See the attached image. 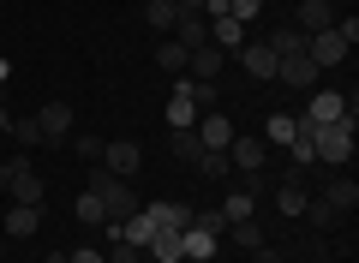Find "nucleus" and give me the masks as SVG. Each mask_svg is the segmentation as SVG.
Returning a JSON list of instances; mask_svg holds the SVG:
<instances>
[{
	"mask_svg": "<svg viewBox=\"0 0 359 263\" xmlns=\"http://www.w3.org/2000/svg\"><path fill=\"white\" fill-rule=\"evenodd\" d=\"M359 42V18L347 13V18H335L330 30H318V36H306V54H311V66L318 72H330V66H341L347 60V48Z\"/></svg>",
	"mask_w": 359,
	"mask_h": 263,
	"instance_id": "f257e3e1",
	"label": "nucleus"
},
{
	"mask_svg": "<svg viewBox=\"0 0 359 263\" xmlns=\"http://www.w3.org/2000/svg\"><path fill=\"white\" fill-rule=\"evenodd\" d=\"M84 191H96L102 198V210H108V222H126L132 210H144V198H138V186L132 180H120V174H108L102 162H96V174H90V186Z\"/></svg>",
	"mask_w": 359,
	"mask_h": 263,
	"instance_id": "f03ea898",
	"label": "nucleus"
},
{
	"mask_svg": "<svg viewBox=\"0 0 359 263\" xmlns=\"http://www.w3.org/2000/svg\"><path fill=\"white\" fill-rule=\"evenodd\" d=\"M311 150H318L323 168H347L353 162V114L335 126H311Z\"/></svg>",
	"mask_w": 359,
	"mask_h": 263,
	"instance_id": "7ed1b4c3",
	"label": "nucleus"
},
{
	"mask_svg": "<svg viewBox=\"0 0 359 263\" xmlns=\"http://www.w3.org/2000/svg\"><path fill=\"white\" fill-rule=\"evenodd\" d=\"M228 60H240V72L252 78V84H276V48H269L264 36H252L240 54H228Z\"/></svg>",
	"mask_w": 359,
	"mask_h": 263,
	"instance_id": "20e7f679",
	"label": "nucleus"
},
{
	"mask_svg": "<svg viewBox=\"0 0 359 263\" xmlns=\"http://www.w3.org/2000/svg\"><path fill=\"white\" fill-rule=\"evenodd\" d=\"M228 162H233V174H264V162H269V144L257 138V132H233V144H228Z\"/></svg>",
	"mask_w": 359,
	"mask_h": 263,
	"instance_id": "39448f33",
	"label": "nucleus"
},
{
	"mask_svg": "<svg viewBox=\"0 0 359 263\" xmlns=\"http://www.w3.org/2000/svg\"><path fill=\"white\" fill-rule=\"evenodd\" d=\"M6 168H13V186H6V198H13V203H36V210H42V180H36V162L18 150Z\"/></svg>",
	"mask_w": 359,
	"mask_h": 263,
	"instance_id": "423d86ee",
	"label": "nucleus"
},
{
	"mask_svg": "<svg viewBox=\"0 0 359 263\" xmlns=\"http://www.w3.org/2000/svg\"><path fill=\"white\" fill-rule=\"evenodd\" d=\"M299 120H306V126H335V120H347V96H341V90H311V102H306Z\"/></svg>",
	"mask_w": 359,
	"mask_h": 263,
	"instance_id": "0eeeda50",
	"label": "nucleus"
},
{
	"mask_svg": "<svg viewBox=\"0 0 359 263\" xmlns=\"http://www.w3.org/2000/svg\"><path fill=\"white\" fill-rule=\"evenodd\" d=\"M168 126H174V132L198 126V102H192V78H186V72H180L174 90H168Z\"/></svg>",
	"mask_w": 359,
	"mask_h": 263,
	"instance_id": "6e6552de",
	"label": "nucleus"
},
{
	"mask_svg": "<svg viewBox=\"0 0 359 263\" xmlns=\"http://www.w3.org/2000/svg\"><path fill=\"white\" fill-rule=\"evenodd\" d=\"M318 66H311V54H287V60H276V84L287 90H318Z\"/></svg>",
	"mask_w": 359,
	"mask_h": 263,
	"instance_id": "1a4fd4ad",
	"label": "nucleus"
},
{
	"mask_svg": "<svg viewBox=\"0 0 359 263\" xmlns=\"http://www.w3.org/2000/svg\"><path fill=\"white\" fill-rule=\"evenodd\" d=\"M102 168H108V174H120V180H132L144 168V150L132 138H114V144H102Z\"/></svg>",
	"mask_w": 359,
	"mask_h": 263,
	"instance_id": "9d476101",
	"label": "nucleus"
},
{
	"mask_svg": "<svg viewBox=\"0 0 359 263\" xmlns=\"http://www.w3.org/2000/svg\"><path fill=\"white\" fill-rule=\"evenodd\" d=\"M192 132H198V144H204V150H228V144H233V132H240V126H233L228 120V114H198V126H192Z\"/></svg>",
	"mask_w": 359,
	"mask_h": 263,
	"instance_id": "9b49d317",
	"label": "nucleus"
},
{
	"mask_svg": "<svg viewBox=\"0 0 359 263\" xmlns=\"http://www.w3.org/2000/svg\"><path fill=\"white\" fill-rule=\"evenodd\" d=\"M144 215H150L156 227H168V234H186V227H192V203H174V198H156V203H144Z\"/></svg>",
	"mask_w": 359,
	"mask_h": 263,
	"instance_id": "f8f14e48",
	"label": "nucleus"
},
{
	"mask_svg": "<svg viewBox=\"0 0 359 263\" xmlns=\"http://www.w3.org/2000/svg\"><path fill=\"white\" fill-rule=\"evenodd\" d=\"M36 126H42V144H66L72 138V108H66V102H42Z\"/></svg>",
	"mask_w": 359,
	"mask_h": 263,
	"instance_id": "ddd939ff",
	"label": "nucleus"
},
{
	"mask_svg": "<svg viewBox=\"0 0 359 263\" xmlns=\"http://www.w3.org/2000/svg\"><path fill=\"white\" fill-rule=\"evenodd\" d=\"M306 203H311V191H306V174H287L282 186H276V210H282L287 222H299V215H306Z\"/></svg>",
	"mask_w": 359,
	"mask_h": 263,
	"instance_id": "4468645a",
	"label": "nucleus"
},
{
	"mask_svg": "<svg viewBox=\"0 0 359 263\" xmlns=\"http://www.w3.org/2000/svg\"><path fill=\"white\" fill-rule=\"evenodd\" d=\"M222 66H228V54H222L216 42H204V48H192V54H186V78H204V84H216V78H222Z\"/></svg>",
	"mask_w": 359,
	"mask_h": 263,
	"instance_id": "2eb2a0df",
	"label": "nucleus"
},
{
	"mask_svg": "<svg viewBox=\"0 0 359 263\" xmlns=\"http://www.w3.org/2000/svg\"><path fill=\"white\" fill-rule=\"evenodd\" d=\"M330 25H335V6H330V0H299V18H294L299 36H318V30H330Z\"/></svg>",
	"mask_w": 359,
	"mask_h": 263,
	"instance_id": "dca6fc26",
	"label": "nucleus"
},
{
	"mask_svg": "<svg viewBox=\"0 0 359 263\" xmlns=\"http://www.w3.org/2000/svg\"><path fill=\"white\" fill-rule=\"evenodd\" d=\"M216 251H222V239L204 234V227H186V234H180V257H186V263H210Z\"/></svg>",
	"mask_w": 359,
	"mask_h": 263,
	"instance_id": "f3484780",
	"label": "nucleus"
},
{
	"mask_svg": "<svg viewBox=\"0 0 359 263\" xmlns=\"http://www.w3.org/2000/svg\"><path fill=\"white\" fill-rule=\"evenodd\" d=\"M174 42H180L186 54H192V48H204V42H210V18H204V13H180V25H174Z\"/></svg>",
	"mask_w": 359,
	"mask_h": 263,
	"instance_id": "a211bd4d",
	"label": "nucleus"
},
{
	"mask_svg": "<svg viewBox=\"0 0 359 263\" xmlns=\"http://www.w3.org/2000/svg\"><path fill=\"white\" fill-rule=\"evenodd\" d=\"M252 215H257V191L252 186H233L228 198H222V222H228V227L233 222H252Z\"/></svg>",
	"mask_w": 359,
	"mask_h": 263,
	"instance_id": "6ab92c4d",
	"label": "nucleus"
},
{
	"mask_svg": "<svg viewBox=\"0 0 359 263\" xmlns=\"http://www.w3.org/2000/svg\"><path fill=\"white\" fill-rule=\"evenodd\" d=\"M210 42H216L222 54H240L245 48V25L240 18H210Z\"/></svg>",
	"mask_w": 359,
	"mask_h": 263,
	"instance_id": "aec40b11",
	"label": "nucleus"
},
{
	"mask_svg": "<svg viewBox=\"0 0 359 263\" xmlns=\"http://www.w3.org/2000/svg\"><path fill=\"white\" fill-rule=\"evenodd\" d=\"M42 227V210L36 203H13V210H6V239H30Z\"/></svg>",
	"mask_w": 359,
	"mask_h": 263,
	"instance_id": "412c9836",
	"label": "nucleus"
},
{
	"mask_svg": "<svg viewBox=\"0 0 359 263\" xmlns=\"http://www.w3.org/2000/svg\"><path fill=\"white\" fill-rule=\"evenodd\" d=\"M257 138H264L269 150H287V144L299 138V132H294V114H282V108H276V114L264 120V132H257Z\"/></svg>",
	"mask_w": 359,
	"mask_h": 263,
	"instance_id": "4be33fe9",
	"label": "nucleus"
},
{
	"mask_svg": "<svg viewBox=\"0 0 359 263\" xmlns=\"http://www.w3.org/2000/svg\"><path fill=\"white\" fill-rule=\"evenodd\" d=\"M0 126L13 132V144H18V150H36V144H42V126H36V114H25V120H13V114L0 108Z\"/></svg>",
	"mask_w": 359,
	"mask_h": 263,
	"instance_id": "5701e85b",
	"label": "nucleus"
},
{
	"mask_svg": "<svg viewBox=\"0 0 359 263\" xmlns=\"http://www.w3.org/2000/svg\"><path fill=\"white\" fill-rule=\"evenodd\" d=\"M323 203H330L335 215H353V203H359V186H353V180H330V186H323Z\"/></svg>",
	"mask_w": 359,
	"mask_h": 263,
	"instance_id": "b1692460",
	"label": "nucleus"
},
{
	"mask_svg": "<svg viewBox=\"0 0 359 263\" xmlns=\"http://www.w3.org/2000/svg\"><path fill=\"white\" fill-rule=\"evenodd\" d=\"M144 257H150V263H186V257H180V234H168V227H156V239L144 245Z\"/></svg>",
	"mask_w": 359,
	"mask_h": 263,
	"instance_id": "393cba45",
	"label": "nucleus"
},
{
	"mask_svg": "<svg viewBox=\"0 0 359 263\" xmlns=\"http://www.w3.org/2000/svg\"><path fill=\"white\" fill-rule=\"evenodd\" d=\"M144 18H150V30H156V36H174L180 6H174V0H150V6H144Z\"/></svg>",
	"mask_w": 359,
	"mask_h": 263,
	"instance_id": "a878e982",
	"label": "nucleus"
},
{
	"mask_svg": "<svg viewBox=\"0 0 359 263\" xmlns=\"http://www.w3.org/2000/svg\"><path fill=\"white\" fill-rule=\"evenodd\" d=\"M269 48H276V60H287V54H306V36H299V30L294 25H282V30H269Z\"/></svg>",
	"mask_w": 359,
	"mask_h": 263,
	"instance_id": "bb28decb",
	"label": "nucleus"
},
{
	"mask_svg": "<svg viewBox=\"0 0 359 263\" xmlns=\"http://www.w3.org/2000/svg\"><path fill=\"white\" fill-rule=\"evenodd\" d=\"M156 66H162V72H186V48H180V42L174 36H162V42H156Z\"/></svg>",
	"mask_w": 359,
	"mask_h": 263,
	"instance_id": "cd10ccee",
	"label": "nucleus"
},
{
	"mask_svg": "<svg viewBox=\"0 0 359 263\" xmlns=\"http://www.w3.org/2000/svg\"><path fill=\"white\" fill-rule=\"evenodd\" d=\"M228 239H233L240 251H257V245H269V239H264V227H257V215H252V222H233V227H228Z\"/></svg>",
	"mask_w": 359,
	"mask_h": 263,
	"instance_id": "c85d7f7f",
	"label": "nucleus"
},
{
	"mask_svg": "<svg viewBox=\"0 0 359 263\" xmlns=\"http://www.w3.org/2000/svg\"><path fill=\"white\" fill-rule=\"evenodd\" d=\"M198 174H204V180H233L228 150H204V156H198Z\"/></svg>",
	"mask_w": 359,
	"mask_h": 263,
	"instance_id": "c756f323",
	"label": "nucleus"
},
{
	"mask_svg": "<svg viewBox=\"0 0 359 263\" xmlns=\"http://www.w3.org/2000/svg\"><path fill=\"white\" fill-rule=\"evenodd\" d=\"M78 222H84V227H108V210H102L96 191H78Z\"/></svg>",
	"mask_w": 359,
	"mask_h": 263,
	"instance_id": "7c9ffc66",
	"label": "nucleus"
},
{
	"mask_svg": "<svg viewBox=\"0 0 359 263\" xmlns=\"http://www.w3.org/2000/svg\"><path fill=\"white\" fill-rule=\"evenodd\" d=\"M174 156H180V162H198V156H204V144H198L192 126H186V132H174Z\"/></svg>",
	"mask_w": 359,
	"mask_h": 263,
	"instance_id": "2f4dec72",
	"label": "nucleus"
},
{
	"mask_svg": "<svg viewBox=\"0 0 359 263\" xmlns=\"http://www.w3.org/2000/svg\"><path fill=\"white\" fill-rule=\"evenodd\" d=\"M287 162H294V174H306V168L318 162V150H311V138H294V144H287Z\"/></svg>",
	"mask_w": 359,
	"mask_h": 263,
	"instance_id": "473e14b6",
	"label": "nucleus"
},
{
	"mask_svg": "<svg viewBox=\"0 0 359 263\" xmlns=\"http://www.w3.org/2000/svg\"><path fill=\"white\" fill-rule=\"evenodd\" d=\"M108 263H144V245H126V239H108Z\"/></svg>",
	"mask_w": 359,
	"mask_h": 263,
	"instance_id": "72a5a7b5",
	"label": "nucleus"
},
{
	"mask_svg": "<svg viewBox=\"0 0 359 263\" xmlns=\"http://www.w3.org/2000/svg\"><path fill=\"white\" fill-rule=\"evenodd\" d=\"M306 222H311V227L323 234V227H335V210H330L323 198H311V203H306Z\"/></svg>",
	"mask_w": 359,
	"mask_h": 263,
	"instance_id": "f704fd0d",
	"label": "nucleus"
},
{
	"mask_svg": "<svg viewBox=\"0 0 359 263\" xmlns=\"http://www.w3.org/2000/svg\"><path fill=\"white\" fill-rule=\"evenodd\" d=\"M72 150L84 156V162H102V138H96V132H78V138H72Z\"/></svg>",
	"mask_w": 359,
	"mask_h": 263,
	"instance_id": "c9c22d12",
	"label": "nucleus"
},
{
	"mask_svg": "<svg viewBox=\"0 0 359 263\" xmlns=\"http://www.w3.org/2000/svg\"><path fill=\"white\" fill-rule=\"evenodd\" d=\"M257 13H264V0H233V6H228V18H240L245 30H252V18H257Z\"/></svg>",
	"mask_w": 359,
	"mask_h": 263,
	"instance_id": "e433bc0d",
	"label": "nucleus"
},
{
	"mask_svg": "<svg viewBox=\"0 0 359 263\" xmlns=\"http://www.w3.org/2000/svg\"><path fill=\"white\" fill-rule=\"evenodd\" d=\"M192 227H204V234H228V222H222V210H204V215H192Z\"/></svg>",
	"mask_w": 359,
	"mask_h": 263,
	"instance_id": "4c0bfd02",
	"label": "nucleus"
},
{
	"mask_svg": "<svg viewBox=\"0 0 359 263\" xmlns=\"http://www.w3.org/2000/svg\"><path fill=\"white\" fill-rule=\"evenodd\" d=\"M66 257H72V263H108V257H102L96 245H78V251H66Z\"/></svg>",
	"mask_w": 359,
	"mask_h": 263,
	"instance_id": "58836bf2",
	"label": "nucleus"
},
{
	"mask_svg": "<svg viewBox=\"0 0 359 263\" xmlns=\"http://www.w3.org/2000/svg\"><path fill=\"white\" fill-rule=\"evenodd\" d=\"M245 257H252V263H282V251H276V245H257V251H245Z\"/></svg>",
	"mask_w": 359,
	"mask_h": 263,
	"instance_id": "ea45409f",
	"label": "nucleus"
},
{
	"mask_svg": "<svg viewBox=\"0 0 359 263\" xmlns=\"http://www.w3.org/2000/svg\"><path fill=\"white\" fill-rule=\"evenodd\" d=\"M180 13H204V0H174Z\"/></svg>",
	"mask_w": 359,
	"mask_h": 263,
	"instance_id": "a19ab883",
	"label": "nucleus"
},
{
	"mask_svg": "<svg viewBox=\"0 0 359 263\" xmlns=\"http://www.w3.org/2000/svg\"><path fill=\"white\" fill-rule=\"evenodd\" d=\"M6 186H13V168H6V162H0V191H6Z\"/></svg>",
	"mask_w": 359,
	"mask_h": 263,
	"instance_id": "79ce46f5",
	"label": "nucleus"
},
{
	"mask_svg": "<svg viewBox=\"0 0 359 263\" xmlns=\"http://www.w3.org/2000/svg\"><path fill=\"white\" fill-rule=\"evenodd\" d=\"M0 251H6V234H0Z\"/></svg>",
	"mask_w": 359,
	"mask_h": 263,
	"instance_id": "37998d69",
	"label": "nucleus"
}]
</instances>
